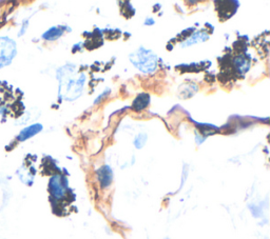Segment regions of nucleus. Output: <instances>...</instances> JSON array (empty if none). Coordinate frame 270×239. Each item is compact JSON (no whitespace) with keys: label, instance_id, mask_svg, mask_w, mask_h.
<instances>
[{"label":"nucleus","instance_id":"obj_1","mask_svg":"<svg viewBox=\"0 0 270 239\" xmlns=\"http://www.w3.org/2000/svg\"><path fill=\"white\" fill-rule=\"evenodd\" d=\"M84 79L83 73H78L74 66L61 67L58 71L59 95L67 100L76 99L82 94Z\"/></svg>","mask_w":270,"mask_h":239},{"label":"nucleus","instance_id":"obj_2","mask_svg":"<svg viewBox=\"0 0 270 239\" xmlns=\"http://www.w3.org/2000/svg\"><path fill=\"white\" fill-rule=\"evenodd\" d=\"M131 63L144 73L154 72L157 65V58L151 51L139 48L136 52L130 55Z\"/></svg>","mask_w":270,"mask_h":239},{"label":"nucleus","instance_id":"obj_3","mask_svg":"<svg viewBox=\"0 0 270 239\" xmlns=\"http://www.w3.org/2000/svg\"><path fill=\"white\" fill-rule=\"evenodd\" d=\"M68 180L66 179V177L61 175H54L49 182V191H50L51 197L56 200H63L67 194H68Z\"/></svg>","mask_w":270,"mask_h":239},{"label":"nucleus","instance_id":"obj_4","mask_svg":"<svg viewBox=\"0 0 270 239\" xmlns=\"http://www.w3.org/2000/svg\"><path fill=\"white\" fill-rule=\"evenodd\" d=\"M17 53L15 41L9 37L0 38V67L9 65Z\"/></svg>","mask_w":270,"mask_h":239},{"label":"nucleus","instance_id":"obj_5","mask_svg":"<svg viewBox=\"0 0 270 239\" xmlns=\"http://www.w3.org/2000/svg\"><path fill=\"white\" fill-rule=\"evenodd\" d=\"M97 174H98V179H100V182L102 188H106L111 185L113 175H112L111 169H110L109 167L105 165V167L101 168L100 170H98Z\"/></svg>","mask_w":270,"mask_h":239},{"label":"nucleus","instance_id":"obj_6","mask_svg":"<svg viewBox=\"0 0 270 239\" xmlns=\"http://www.w3.org/2000/svg\"><path fill=\"white\" fill-rule=\"evenodd\" d=\"M41 130H42V126L39 124H35L33 126H30L26 128H23V130L20 132V134L18 135L17 139L19 140V142H24V140L33 137L36 134H38Z\"/></svg>","mask_w":270,"mask_h":239},{"label":"nucleus","instance_id":"obj_7","mask_svg":"<svg viewBox=\"0 0 270 239\" xmlns=\"http://www.w3.org/2000/svg\"><path fill=\"white\" fill-rule=\"evenodd\" d=\"M149 96L147 94H140L135 101L133 102V109L136 110V111H140V110L145 109L149 103Z\"/></svg>","mask_w":270,"mask_h":239},{"label":"nucleus","instance_id":"obj_8","mask_svg":"<svg viewBox=\"0 0 270 239\" xmlns=\"http://www.w3.org/2000/svg\"><path fill=\"white\" fill-rule=\"evenodd\" d=\"M64 31L63 28H52L46 32L44 35H42V37H44L46 40H55L57 39L58 37H60L61 35H63Z\"/></svg>","mask_w":270,"mask_h":239},{"label":"nucleus","instance_id":"obj_9","mask_svg":"<svg viewBox=\"0 0 270 239\" xmlns=\"http://www.w3.org/2000/svg\"><path fill=\"white\" fill-rule=\"evenodd\" d=\"M202 38H208V36L205 35V34H202V33H196L194 36H192V37L190 38V39H192V40H190V41H188V42H185V44L183 45V47H184V46L192 45L193 42L195 44V42H198V41H200V40H204Z\"/></svg>","mask_w":270,"mask_h":239}]
</instances>
